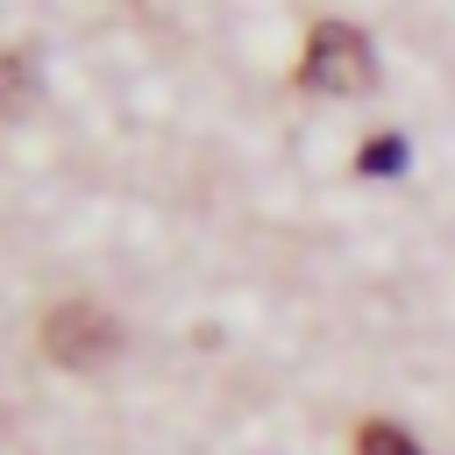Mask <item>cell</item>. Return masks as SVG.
<instances>
[{
	"mask_svg": "<svg viewBox=\"0 0 455 455\" xmlns=\"http://www.w3.org/2000/svg\"><path fill=\"white\" fill-rule=\"evenodd\" d=\"M355 455H427L405 427H391V419H363L355 427Z\"/></svg>",
	"mask_w": 455,
	"mask_h": 455,
	"instance_id": "obj_4",
	"label": "cell"
},
{
	"mask_svg": "<svg viewBox=\"0 0 455 455\" xmlns=\"http://www.w3.org/2000/svg\"><path fill=\"white\" fill-rule=\"evenodd\" d=\"M36 92V71H28V50H0V114H21Z\"/></svg>",
	"mask_w": 455,
	"mask_h": 455,
	"instance_id": "obj_3",
	"label": "cell"
},
{
	"mask_svg": "<svg viewBox=\"0 0 455 455\" xmlns=\"http://www.w3.org/2000/svg\"><path fill=\"white\" fill-rule=\"evenodd\" d=\"M355 171H363V178H384V171H405V142H398V135H377V142H363V156H355Z\"/></svg>",
	"mask_w": 455,
	"mask_h": 455,
	"instance_id": "obj_5",
	"label": "cell"
},
{
	"mask_svg": "<svg viewBox=\"0 0 455 455\" xmlns=\"http://www.w3.org/2000/svg\"><path fill=\"white\" fill-rule=\"evenodd\" d=\"M114 341H121V327H114L92 299H57V306L43 313V355L64 363V370H92V363H107Z\"/></svg>",
	"mask_w": 455,
	"mask_h": 455,
	"instance_id": "obj_2",
	"label": "cell"
},
{
	"mask_svg": "<svg viewBox=\"0 0 455 455\" xmlns=\"http://www.w3.org/2000/svg\"><path fill=\"white\" fill-rule=\"evenodd\" d=\"M370 78H377L370 36L348 28V21H313L306 57H299V85L306 92H327V100H355V92H370Z\"/></svg>",
	"mask_w": 455,
	"mask_h": 455,
	"instance_id": "obj_1",
	"label": "cell"
}]
</instances>
